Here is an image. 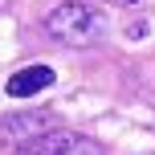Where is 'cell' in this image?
Returning <instances> with one entry per match:
<instances>
[{
    "mask_svg": "<svg viewBox=\"0 0 155 155\" xmlns=\"http://www.w3.org/2000/svg\"><path fill=\"white\" fill-rule=\"evenodd\" d=\"M45 33L53 41H61V45H70V49H86V45H98L102 41L106 21H102L98 8L82 4V0H65V4H57L45 16Z\"/></svg>",
    "mask_w": 155,
    "mask_h": 155,
    "instance_id": "6da1fadb",
    "label": "cell"
},
{
    "mask_svg": "<svg viewBox=\"0 0 155 155\" xmlns=\"http://www.w3.org/2000/svg\"><path fill=\"white\" fill-rule=\"evenodd\" d=\"M123 4H139V0H123Z\"/></svg>",
    "mask_w": 155,
    "mask_h": 155,
    "instance_id": "277c9868",
    "label": "cell"
},
{
    "mask_svg": "<svg viewBox=\"0 0 155 155\" xmlns=\"http://www.w3.org/2000/svg\"><path fill=\"white\" fill-rule=\"evenodd\" d=\"M21 155H106L94 139H82V135H70V131H49L41 139H33Z\"/></svg>",
    "mask_w": 155,
    "mask_h": 155,
    "instance_id": "7a4b0ae2",
    "label": "cell"
},
{
    "mask_svg": "<svg viewBox=\"0 0 155 155\" xmlns=\"http://www.w3.org/2000/svg\"><path fill=\"white\" fill-rule=\"evenodd\" d=\"M49 86H53V70H49V65H29V70H16L8 78L4 90L12 94V98H33V94H45Z\"/></svg>",
    "mask_w": 155,
    "mask_h": 155,
    "instance_id": "3957f363",
    "label": "cell"
}]
</instances>
